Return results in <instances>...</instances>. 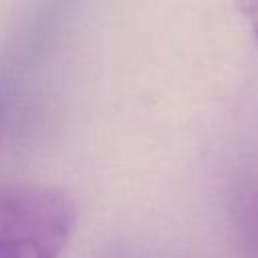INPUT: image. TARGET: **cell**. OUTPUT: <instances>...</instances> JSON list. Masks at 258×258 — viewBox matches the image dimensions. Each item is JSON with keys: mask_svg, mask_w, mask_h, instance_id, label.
<instances>
[{"mask_svg": "<svg viewBox=\"0 0 258 258\" xmlns=\"http://www.w3.org/2000/svg\"><path fill=\"white\" fill-rule=\"evenodd\" d=\"M77 222L73 200L44 183L0 185V258H58Z\"/></svg>", "mask_w": 258, "mask_h": 258, "instance_id": "cell-1", "label": "cell"}, {"mask_svg": "<svg viewBox=\"0 0 258 258\" xmlns=\"http://www.w3.org/2000/svg\"><path fill=\"white\" fill-rule=\"evenodd\" d=\"M238 8L242 10L244 18L248 20V24H250V28H252V32H254V38H256V42H258V2H244V4H240Z\"/></svg>", "mask_w": 258, "mask_h": 258, "instance_id": "cell-3", "label": "cell"}, {"mask_svg": "<svg viewBox=\"0 0 258 258\" xmlns=\"http://www.w3.org/2000/svg\"><path fill=\"white\" fill-rule=\"evenodd\" d=\"M234 224L246 258H258V187L240 194L234 208Z\"/></svg>", "mask_w": 258, "mask_h": 258, "instance_id": "cell-2", "label": "cell"}]
</instances>
